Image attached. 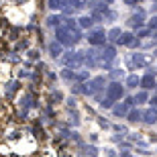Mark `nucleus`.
<instances>
[{"label":"nucleus","instance_id":"7c9ffc66","mask_svg":"<svg viewBox=\"0 0 157 157\" xmlns=\"http://www.w3.org/2000/svg\"><path fill=\"white\" fill-rule=\"evenodd\" d=\"M155 88H157V82H155Z\"/></svg>","mask_w":157,"mask_h":157},{"label":"nucleus","instance_id":"393cba45","mask_svg":"<svg viewBox=\"0 0 157 157\" xmlns=\"http://www.w3.org/2000/svg\"><path fill=\"white\" fill-rule=\"evenodd\" d=\"M149 27H151V29H157V17H155V18H151V23H149Z\"/></svg>","mask_w":157,"mask_h":157},{"label":"nucleus","instance_id":"c756f323","mask_svg":"<svg viewBox=\"0 0 157 157\" xmlns=\"http://www.w3.org/2000/svg\"><path fill=\"white\" fill-rule=\"evenodd\" d=\"M106 2H112V0H106Z\"/></svg>","mask_w":157,"mask_h":157},{"label":"nucleus","instance_id":"aec40b11","mask_svg":"<svg viewBox=\"0 0 157 157\" xmlns=\"http://www.w3.org/2000/svg\"><path fill=\"white\" fill-rule=\"evenodd\" d=\"M47 25H49V27H61V25H63V18L61 17H49L47 18Z\"/></svg>","mask_w":157,"mask_h":157},{"label":"nucleus","instance_id":"b1692460","mask_svg":"<svg viewBox=\"0 0 157 157\" xmlns=\"http://www.w3.org/2000/svg\"><path fill=\"white\" fill-rule=\"evenodd\" d=\"M17 88H18L17 82H10V84H8V94H14V92H17Z\"/></svg>","mask_w":157,"mask_h":157},{"label":"nucleus","instance_id":"f03ea898","mask_svg":"<svg viewBox=\"0 0 157 157\" xmlns=\"http://www.w3.org/2000/svg\"><path fill=\"white\" fill-rule=\"evenodd\" d=\"M88 43L90 45H94V47H102V45H106V33L102 29H94V31H90L88 33Z\"/></svg>","mask_w":157,"mask_h":157},{"label":"nucleus","instance_id":"0eeeda50","mask_svg":"<svg viewBox=\"0 0 157 157\" xmlns=\"http://www.w3.org/2000/svg\"><path fill=\"white\" fill-rule=\"evenodd\" d=\"M131 65H135V67H147V65H149V57L143 55V53H133Z\"/></svg>","mask_w":157,"mask_h":157},{"label":"nucleus","instance_id":"1a4fd4ad","mask_svg":"<svg viewBox=\"0 0 157 157\" xmlns=\"http://www.w3.org/2000/svg\"><path fill=\"white\" fill-rule=\"evenodd\" d=\"M141 86L145 88V90H151V88H155V74H153V71H147L145 76L141 78Z\"/></svg>","mask_w":157,"mask_h":157},{"label":"nucleus","instance_id":"a878e982","mask_svg":"<svg viewBox=\"0 0 157 157\" xmlns=\"http://www.w3.org/2000/svg\"><path fill=\"white\" fill-rule=\"evenodd\" d=\"M137 37H149V31H139V33H137Z\"/></svg>","mask_w":157,"mask_h":157},{"label":"nucleus","instance_id":"6ab92c4d","mask_svg":"<svg viewBox=\"0 0 157 157\" xmlns=\"http://www.w3.org/2000/svg\"><path fill=\"white\" fill-rule=\"evenodd\" d=\"M141 86V78L139 76H128L127 78V88H137Z\"/></svg>","mask_w":157,"mask_h":157},{"label":"nucleus","instance_id":"c85d7f7f","mask_svg":"<svg viewBox=\"0 0 157 157\" xmlns=\"http://www.w3.org/2000/svg\"><path fill=\"white\" fill-rule=\"evenodd\" d=\"M121 157H131V155H128V153H127V151H124V153H122V155H121Z\"/></svg>","mask_w":157,"mask_h":157},{"label":"nucleus","instance_id":"423d86ee","mask_svg":"<svg viewBox=\"0 0 157 157\" xmlns=\"http://www.w3.org/2000/svg\"><path fill=\"white\" fill-rule=\"evenodd\" d=\"M63 63L71 65V70H76V67L84 65V51H82V53H67V55L63 57Z\"/></svg>","mask_w":157,"mask_h":157},{"label":"nucleus","instance_id":"cd10ccee","mask_svg":"<svg viewBox=\"0 0 157 157\" xmlns=\"http://www.w3.org/2000/svg\"><path fill=\"white\" fill-rule=\"evenodd\" d=\"M149 102H151V106H155V110H157V96H153V98L149 100Z\"/></svg>","mask_w":157,"mask_h":157},{"label":"nucleus","instance_id":"5701e85b","mask_svg":"<svg viewBox=\"0 0 157 157\" xmlns=\"http://www.w3.org/2000/svg\"><path fill=\"white\" fill-rule=\"evenodd\" d=\"M100 106H102V108H112V100L106 96L104 100H100Z\"/></svg>","mask_w":157,"mask_h":157},{"label":"nucleus","instance_id":"473e14b6","mask_svg":"<svg viewBox=\"0 0 157 157\" xmlns=\"http://www.w3.org/2000/svg\"><path fill=\"white\" fill-rule=\"evenodd\" d=\"M155 55H157V53H155Z\"/></svg>","mask_w":157,"mask_h":157},{"label":"nucleus","instance_id":"a211bd4d","mask_svg":"<svg viewBox=\"0 0 157 157\" xmlns=\"http://www.w3.org/2000/svg\"><path fill=\"white\" fill-rule=\"evenodd\" d=\"M61 78L63 80H71V82H78V71H74V70H63L61 71Z\"/></svg>","mask_w":157,"mask_h":157},{"label":"nucleus","instance_id":"f257e3e1","mask_svg":"<svg viewBox=\"0 0 157 157\" xmlns=\"http://www.w3.org/2000/svg\"><path fill=\"white\" fill-rule=\"evenodd\" d=\"M55 39H57V43H61V45L71 47L82 39V33H80V29H71V27L61 25V27L55 31Z\"/></svg>","mask_w":157,"mask_h":157},{"label":"nucleus","instance_id":"7ed1b4c3","mask_svg":"<svg viewBox=\"0 0 157 157\" xmlns=\"http://www.w3.org/2000/svg\"><path fill=\"white\" fill-rule=\"evenodd\" d=\"M106 96L110 100H121L122 96H124V88H122L118 82H112V84L106 86Z\"/></svg>","mask_w":157,"mask_h":157},{"label":"nucleus","instance_id":"9b49d317","mask_svg":"<svg viewBox=\"0 0 157 157\" xmlns=\"http://www.w3.org/2000/svg\"><path fill=\"white\" fill-rule=\"evenodd\" d=\"M143 121H145L147 124H155L157 122V110L155 108H149L147 112H143Z\"/></svg>","mask_w":157,"mask_h":157},{"label":"nucleus","instance_id":"39448f33","mask_svg":"<svg viewBox=\"0 0 157 157\" xmlns=\"http://www.w3.org/2000/svg\"><path fill=\"white\" fill-rule=\"evenodd\" d=\"M104 88V78L98 76V78H94V80H90L86 84V88H84V94H88V96H92V94H96L98 90H102Z\"/></svg>","mask_w":157,"mask_h":157},{"label":"nucleus","instance_id":"4be33fe9","mask_svg":"<svg viewBox=\"0 0 157 157\" xmlns=\"http://www.w3.org/2000/svg\"><path fill=\"white\" fill-rule=\"evenodd\" d=\"M118 37H121V29H117V27H114V29H110V31H108V37H106V39L117 41Z\"/></svg>","mask_w":157,"mask_h":157},{"label":"nucleus","instance_id":"412c9836","mask_svg":"<svg viewBox=\"0 0 157 157\" xmlns=\"http://www.w3.org/2000/svg\"><path fill=\"white\" fill-rule=\"evenodd\" d=\"M133 100L137 102V104H143V102H147V100H149V94H147V92H137Z\"/></svg>","mask_w":157,"mask_h":157},{"label":"nucleus","instance_id":"6e6552de","mask_svg":"<svg viewBox=\"0 0 157 157\" xmlns=\"http://www.w3.org/2000/svg\"><path fill=\"white\" fill-rule=\"evenodd\" d=\"M84 65L96 67V65H98V53L96 51H84Z\"/></svg>","mask_w":157,"mask_h":157},{"label":"nucleus","instance_id":"f8f14e48","mask_svg":"<svg viewBox=\"0 0 157 157\" xmlns=\"http://www.w3.org/2000/svg\"><path fill=\"white\" fill-rule=\"evenodd\" d=\"M143 23H145V21H143V12L141 10H139V14H133V17L128 18V25H131V27H137V29L143 27Z\"/></svg>","mask_w":157,"mask_h":157},{"label":"nucleus","instance_id":"dca6fc26","mask_svg":"<svg viewBox=\"0 0 157 157\" xmlns=\"http://www.w3.org/2000/svg\"><path fill=\"white\" fill-rule=\"evenodd\" d=\"M127 117H128L131 122H139V121H143V112L141 110H131V112H127Z\"/></svg>","mask_w":157,"mask_h":157},{"label":"nucleus","instance_id":"20e7f679","mask_svg":"<svg viewBox=\"0 0 157 157\" xmlns=\"http://www.w3.org/2000/svg\"><path fill=\"white\" fill-rule=\"evenodd\" d=\"M117 57V49H114V47L112 45H108V47H104L102 45V51L98 53V63H110L112 59Z\"/></svg>","mask_w":157,"mask_h":157},{"label":"nucleus","instance_id":"f3484780","mask_svg":"<svg viewBox=\"0 0 157 157\" xmlns=\"http://www.w3.org/2000/svg\"><path fill=\"white\" fill-rule=\"evenodd\" d=\"M92 25H94V18H92V17H82L78 27H80V29H90Z\"/></svg>","mask_w":157,"mask_h":157},{"label":"nucleus","instance_id":"2eb2a0df","mask_svg":"<svg viewBox=\"0 0 157 157\" xmlns=\"http://www.w3.org/2000/svg\"><path fill=\"white\" fill-rule=\"evenodd\" d=\"M49 53H51V57H59L61 55V43H57V41L51 43L49 45Z\"/></svg>","mask_w":157,"mask_h":157},{"label":"nucleus","instance_id":"4468645a","mask_svg":"<svg viewBox=\"0 0 157 157\" xmlns=\"http://www.w3.org/2000/svg\"><path fill=\"white\" fill-rule=\"evenodd\" d=\"M80 155L82 157H98V149L96 147H82V151H80Z\"/></svg>","mask_w":157,"mask_h":157},{"label":"nucleus","instance_id":"ddd939ff","mask_svg":"<svg viewBox=\"0 0 157 157\" xmlns=\"http://www.w3.org/2000/svg\"><path fill=\"white\" fill-rule=\"evenodd\" d=\"M131 106L124 102V104H118V106H112V112H114V117H127V112Z\"/></svg>","mask_w":157,"mask_h":157},{"label":"nucleus","instance_id":"9d476101","mask_svg":"<svg viewBox=\"0 0 157 157\" xmlns=\"http://www.w3.org/2000/svg\"><path fill=\"white\" fill-rule=\"evenodd\" d=\"M117 43L118 45H131V47L137 45V41H135V37L131 35V33H121V37L117 39Z\"/></svg>","mask_w":157,"mask_h":157},{"label":"nucleus","instance_id":"2f4dec72","mask_svg":"<svg viewBox=\"0 0 157 157\" xmlns=\"http://www.w3.org/2000/svg\"><path fill=\"white\" fill-rule=\"evenodd\" d=\"M155 2H157V0H155Z\"/></svg>","mask_w":157,"mask_h":157},{"label":"nucleus","instance_id":"bb28decb","mask_svg":"<svg viewBox=\"0 0 157 157\" xmlns=\"http://www.w3.org/2000/svg\"><path fill=\"white\" fill-rule=\"evenodd\" d=\"M137 2H139V0H124V4H128V6H135Z\"/></svg>","mask_w":157,"mask_h":157}]
</instances>
